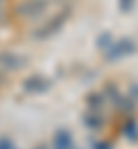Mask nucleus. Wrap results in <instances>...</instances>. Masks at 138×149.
I'll return each instance as SVG.
<instances>
[{
  "instance_id": "obj_9",
  "label": "nucleus",
  "mask_w": 138,
  "mask_h": 149,
  "mask_svg": "<svg viewBox=\"0 0 138 149\" xmlns=\"http://www.w3.org/2000/svg\"><path fill=\"white\" fill-rule=\"evenodd\" d=\"M113 41H115V39H111V35H108V32H104V35H99V39H97V46H99V48H104V51H108Z\"/></svg>"
},
{
  "instance_id": "obj_10",
  "label": "nucleus",
  "mask_w": 138,
  "mask_h": 149,
  "mask_svg": "<svg viewBox=\"0 0 138 149\" xmlns=\"http://www.w3.org/2000/svg\"><path fill=\"white\" fill-rule=\"evenodd\" d=\"M134 2H136V0H118V7H120V12H131Z\"/></svg>"
},
{
  "instance_id": "obj_3",
  "label": "nucleus",
  "mask_w": 138,
  "mask_h": 149,
  "mask_svg": "<svg viewBox=\"0 0 138 149\" xmlns=\"http://www.w3.org/2000/svg\"><path fill=\"white\" fill-rule=\"evenodd\" d=\"M67 16H69V12H60V14H55L53 19H48L41 28L35 30V39H51L55 32H60V28L67 23Z\"/></svg>"
},
{
  "instance_id": "obj_2",
  "label": "nucleus",
  "mask_w": 138,
  "mask_h": 149,
  "mask_svg": "<svg viewBox=\"0 0 138 149\" xmlns=\"http://www.w3.org/2000/svg\"><path fill=\"white\" fill-rule=\"evenodd\" d=\"M46 9H48V0H23L16 7V14L21 19L35 21V19H39L41 14H46Z\"/></svg>"
},
{
  "instance_id": "obj_4",
  "label": "nucleus",
  "mask_w": 138,
  "mask_h": 149,
  "mask_svg": "<svg viewBox=\"0 0 138 149\" xmlns=\"http://www.w3.org/2000/svg\"><path fill=\"white\" fill-rule=\"evenodd\" d=\"M23 90L28 94H41V92L48 90V80H46L41 74H32L30 78L23 80Z\"/></svg>"
},
{
  "instance_id": "obj_12",
  "label": "nucleus",
  "mask_w": 138,
  "mask_h": 149,
  "mask_svg": "<svg viewBox=\"0 0 138 149\" xmlns=\"http://www.w3.org/2000/svg\"><path fill=\"white\" fill-rule=\"evenodd\" d=\"M2 80H5V71L0 69V85H2Z\"/></svg>"
},
{
  "instance_id": "obj_8",
  "label": "nucleus",
  "mask_w": 138,
  "mask_h": 149,
  "mask_svg": "<svg viewBox=\"0 0 138 149\" xmlns=\"http://www.w3.org/2000/svg\"><path fill=\"white\" fill-rule=\"evenodd\" d=\"M104 92H92L88 94V99H85V103H88V108L90 110H101V106H104Z\"/></svg>"
},
{
  "instance_id": "obj_11",
  "label": "nucleus",
  "mask_w": 138,
  "mask_h": 149,
  "mask_svg": "<svg viewBox=\"0 0 138 149\" xmlns=\"http://www.w3.org/2000/svg\"><path fill=\"white\" fill-rule=\"evenodd\" d=\"M95 149H111L108 142H95Z\"/></svg>"
},
{
  "instance_id": "obj_13",
  "label": "nucleus",
  "mask_w": 138,
  "mask_h": 149,
  "mask_svg": "<svg viewBox=\"0 0 138 149\" xmlns=\"http://www.w3.org/2000/svg\"><path fill=\"white\" fill-rule=\"evenodd\" d=\"M35 149H48V147H46V145H39V147H35Z\"/></svg>"
},
{
  "instance_id": "obj_7",
  "label": "nucleus",
  "mask_w": 138,
  "mask_h": 149,
  "mask_svg": "<svg viewBox=\"0 0 138 149\" xmlns=\"http://www.w3.org/2000/svg\"><path fill=\"white\" fill-rule=\"evenodd\" d=\"M81 122H83L90 131H99L101 126H104V117H101V112H99V110H90V108L83 112Z\"/></svg>"
},
{
  "instance_id": "obj_6",
  "label": "nucleus",
  "mask_w": 138,
  "mask_h": 149,
  "mask_svg": "<svg viewBox=\"0 0 138 149\" xmlns=\"http://www.w3.org/2000/svg\"><path fill=\"white\" fill-rule=\"evenodd\" d=\"M53 149H74V138L67 129H58L53 133Z\"/></svg>"
},
{
  "instance_id": "obj_1",
  "label": "nucleus",
  "mask_w": 138,
  "mask_h": 149,
  "mask_svg": "<svg viewBox=\"0 0 138 149\" xmlns=\"http://www.w3.org/2000/svg\"><path fill=\"white\" fill-rule=\"evenodd\" d=\"M136 51V44H134V39L131 37H120L115 39L113 44H111V48L106 51V62H118L122 57L131 55Z\"/></svg>"
},
{
  "instance_id": "obj_5",
  "label": "nucleus",
  "mask_w": 138,
  "mask_h": 149,
  "mask_svg": "<svg viewBox=\"0 0 138 149\" xmlns=\"http://www.w3.org/2000/svg\"><path fill=\"white\" fill-rule=\"evenodd\" d=\"M25 64V57H21L19 53H0V69L2 71H16Z\"/></svg>"
}]
</instances>
